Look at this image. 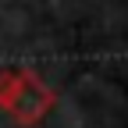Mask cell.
Here are the masks:
<instances>
[{"label":"cell","mask_w":128,"mask_h":128,"mask_svg":"<svg viewBox=\"0 0 128 128\" xmlns=\"http://www.w3.org/2000/svg\"><path fill=\"white\" fill-rule=\"evenodd\" d=\"M54 100L57 96L32 71H4L0 75V107L22 124H36L54 107Z\"/></svg>","instance_id":"1"}]
</instances>
